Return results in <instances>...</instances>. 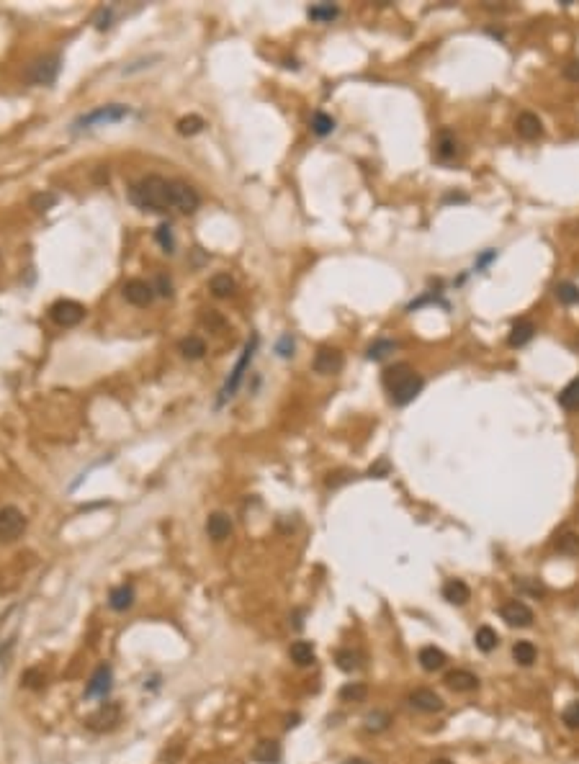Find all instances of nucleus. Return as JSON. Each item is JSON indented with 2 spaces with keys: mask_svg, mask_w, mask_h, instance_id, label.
<instances>
[{
  "mask_svg": "<svg viewBox=\"0 0 579 764\" xmlns=\"http://www.w3.org/2000/svg\"><path fill=\"white\" fill-rule=\"evenodd\" d=\"M129 201L139 209L163 214V211L172 209V181H165L160 175H147L142 181L132 183Z\"/></svg>",
  "mask_w": 579,
  "mask_h": 764,
  "instance_id": "obj_1",
  "label": "nucleus"
},
{
  "mask_svg": "<svg viewBox=\"0 0 579 764\" xmlns=\"http://www.w3.org/2000/svg\"><path fill=\"white\" fill-rule=\"evenodd\" d=\"M422 376L412 368L409 363H394L384 371V389L389 394L391 404L404 407L409 401H415V397L422 392Z\"/></svg>",
  "mask_w": 579,
  "mask_h": 764,
  "instance_id": "obj_2",
  "label": "nucleus"
},
{
  "mask_svg": "<svg viewBox=\"0 0 579 764\" xmlns=\"http://www.w3.org/2000/svg\"><path fill=\"white\" fill-rule=\"evenodd\" d=\"M129 113H132L129 106H121V103L100 106V109L91 111V113H82V116L73 124V129L75 131H80V129H96V127H106V124H116L121 118H127Z\"/></svg>",
  "mask_w": 579,
  "mask_h": 764,
  "instance_id": "obj_3",
  "label": "nucleus"
},
{
  "mask_svg": "<svg viewBox=\"0 0 579 764\" xmlns=\"http://www.w3.org/2000/svg\"><path fill=\"white\" fill-rule=\"evenodd\" d=\"M28 528V518L21 512L19 507H8L0 509V543H16Z\"/></svg>",
  "mask_w": 579,
  "mask_h": 764,
  "instance_id": "obj_4",
  "label": "nucleus"
},
{
  "mask_svg": "<svg viewBox=\"0 0 579 764\" xmlns=\"http://www.w3.org/2000/svg\"><path fill=\"white\" fill-rule=\"evenodd\" d=\"M60 70H62L60 55H44V57H37L34 62L28 64L26 78H28V82H34V85H52V82L60 78Z\"/></svg>",
  "mask_w": 579,
  "mask_h": 764,
  "instance_id": "obj_5",
  "label": "nucleus"
},
{
  "mask_svg": "<svg viewBox=\"0 0 579 764\" xmlns=\"http://www.w3.org/2000/svg\"><path fill=\"white\" fill-rule=\"evenodd\" d=\"M255 347H258V335H253L250 340H247V345H244V350H242V358L237 361L235 371L229 373V379H226L224 389H222L219 404H224L226 399H232V397H235V392L240 389V383H242V379H244V371L250 368V361H253V355H255Z\"/></svg>",
  "mask_w": 579,
  "mask_h": 764,
  "instance_id": "obj_6",
  "label": "nucleus"
},
{
  "mask_svg": "<svg viewBox=\"0 0 579 764\" xmlns=\"http://www.w3.org/2000/svg\"><path fill=\"white\" fill-rule=\"evenodd\" d=\"M49 317L55 319L60 327H75L85 317V307L73 299H60L49 307Z\"/></svg>",
  "mask_w": 579,
  "mask_h": 764,
  "instance_id": "obj_7",
  "label": "nucleus"
},
{
  "mask_svg": "<svg viewBox=\"0 0 579 764\" xmlns=\"http://www.w3.org/2000/svg\"><path fill=\"white\" fill-rule=\"evenodd\" d=\"M345 365V358L337 347L322 345L314 353V361H312V368L319 373V376H332V373H340Z\"/></svg>",
  "mask_w": 579,
  "mask_h": 764,
  "instance_id": "obj_8",
  "label": "nucleus"
},
{
  "mask_svg": "<svg viewBox=\"0 0 579 764\" xmlns=\"http://www.w3.org/2000/svg\"><path fill=\"white\" fill-rule=\"evenodd\" d=\"M201 206V196L196 188H190L188 183L172 181V209L181 214H193Z\"/></svg>",
  "mask_w": 579,
  "mask_h": 764,
  "instance_id": "obj_9",
  "label": "nucleus"
},
{
  "mask_svg": "<svg viewBox=\"0 0 579 764\" xmlns=\"http://www.w3.org/2000/svg\"><path fill=\"white\" fill-rule=\"evenodd\" d=\"M499 615L505 620L510 628H528L533 626V610L528 608L525 602L520 600H510L499 608Z\"/></svg>",
  "mask_w": 579,
  "mask_h": 764,
  "instance_id": "obj_10",
  "label": "nucleus"
},
{
  "mask_svg": "<svg viewBox=\"0 0 579 764\" xmlns=\"http://www.w3.org/2000/svg\"><path fill=\"white\" fill-rule=\"evenodd\" d=\"M409 705L420 713H440L443 710V698L438 695L435 690H427V687H417V690L409 692Z\"/></svg>",
  "mask_w": 579,
  "mask_h": 764,
  "instance_id": "obj_11",
  "label": "nucleus"
},
{
  "mask_svg": "<svg viewBox=\"0 0 579 764\" xmlns=\"http://www.w3.org/2000/svg\"><path fill=\"white\" fill-rule=\"evenodd\" d=\"M124 299L134 307H147L154 299V286L142 281V278H132V281L124 283Z\"/></svg>",
  "mask_w": 579,
  "mask_h": 764,
  "instance_id": "obj_12",
  "label": "nucleus"
},
{
  "mask_svg": "<svg viewBox=\"0 0 579 764\" xmlns=\"http://www.w3.org/2000/svg\"><path fill=\"white\" fill-rule=\"evenodd\" d=\"M118 720H121V708H118L116 702H103L88 718V728H93V731H109V728L116 726Z\"/></svg>",
  "mask_w": 579,
  "mask_h": 764,
  "instance_id": "obj_13",
  "label": "nucleus"
},
{
  "mask_svg": "<svg viewBox=\"0 0 579 764\" xmlns=\"http://www.w3.org/2000/svg\"><path fill=\"white\" fill-rule=\"evenodd\" d=\"M114 687V672H111L109 664H100L96 672H93L91 682L85 687V698H106Z\"/></svg>",
  "mask_w": 579,
  "mask_h": 764,
  "instance_id": "obj_14",
  "label": "nucleus"
},
{
  "mask_svg": "<svg viewBox=\"0 0 579 764\" xmlns=\"http://www.w3.org/2000/svg\"><path fill=\"white\" fill-rule=\"evenodd\" d=\"M206 536L214 540V543H222L226 538L232 536V518L226 512H211L206 520Z\"/></svg>",
  "mask_w": 579,
  "mask_h": 764,
  "instance_id": "obj_15",
  "label": "nucleus"
},
{
  "mask_svg": "<svg viewBox=\"0 0 579 764\" xmlns=\"http://www.w3.org/2000/svg\"><path fill=\"white\" fill-rule=\"evenodd\" d=\"M443 682L456 692H474L479 687V677L471 674L469 669H453V672L445 674Z\"/></svg>",
  "mask_w": 579,
  "mask_h": 764,
  "instance_id": "obj_16",
  "label": "nucleus"
},
{
  "mask_svg": "<svg viewBox=\"0 0 579 764\" xmlns=\"http://www.w3.org/2000/svg\"><path fill=\"white\" fill-rule=\"evenodd\" d=\"M515 129H517V134H520L525 142H533V139H538L543 134L541 118L535 116V113H531V111H525V113H520V116H517Z\"/></svg>",
  "mask_w": 579,
  "mask_h": 764,
  "instance_id": "obj_17",
  "label": "nucleus"
},
{
  "mask_svg": "<svg viewBox=\"0 0 579 764\" xmlns=\"http://www.w3.org/2000/svg\"><path fill=\"white\" fill-rule=\"evenodd\" d=\"M134 600H136V594H134V587H132V584H118V587H114V590L109 592V608L116 610V612H127V610L134 605Z\"/></svg>",
  "mask_w": 579,
  "mask_h": 764,
  "instance_id": "obj_18",
  "label": "nucleus"
},
{
  "mask_svg": "<svg viewBox=\"0 0 579 764\" xmlns=\"http://www.w3.org/2000/svg\"><path fill=\"white\" fill-rule=\"evenodd\" d=\"M253 759L260 764H278L280 762V744L273 738H262L253 749Z\"/></svg>",
  "mask_w": 579,
  "mask_h": 764,
  "instance_id": "obj_19",
  "label": "nucleus"
},
{
  "mask_svg": "<svg viewBox=\"0 0 579 764\" xmlns=\"http://www.w3.org/2000/svg\"><path fill=\"white\" fill-rule=\"evenodd\" d=\"M443 600H448L451 605H466L471 600V590L463 579H448L443 584Z\"/></svg>",
  "mask_w": 579,
  "mask_h": 764,
  "instance_id": "obj_20",
  "label": "nucleus"
},
{
  "mask_svg": "<svg viewBox=\"0 0 579 764\" xmlns=\"http://www.w3.org/2000/svg\"><path fill=\"white\" fill-rule=\"evenodd\" d=\"M289 656L296 666H312L314 662H317L314 644H309V641H294L291 648H289Z\"/></svg>",
  "mask_w": 579,
  "mask_h": 764,
  "instance_id": "obj_21",
  "label": "nucleus"
},
{
  "mask_svg": "<svg viewBox=\"0 0 579 764\" xmlns=\"http://www.w3.org/2000/svg\"><path fill=\"white\" fill-rule=\"evenodd\" d=\"M417 662H420V666H422L425 672H438V669H443V666H445L448 656H445L440 648L422 646V648H420V654H417Z\"/></svg>",
  "mask_w": 579,
  "mask_h": 764,
  "instance_id": "obj_22",
  "label": "nucleus"
},
{
  "mask_svg": "<svg viewBox=\"0 0 579 764\" xmlns=\"http://www.w3.org/2000/svg\"><path fill=\"white\" fill-rule=\"evenodd\" d=\"M533 337H535V325L533 322H528V319H523V322L513 325L510 335H507V343H510V347H523V345H528Z\"/></svg>",
  "mask_w": 579,
  "mask_h": 764,
  "instance_id": "obj_23",
  "label": "nucleus"
},
{
  "mask_svg": "<svg viewBox=\"0 0 579 764\" xmlns=\"http://www.w3.org/2000/svg\"><path fill=\"white\" fill-rule=\"evenodd\" d=\"M456 152H458V142H456V137H453L448 129H443V131L438 134V142H435V157H438L440 163H448V160L456 157Z\"/></svg>",
  "mask_w": 579,
  "mask_h": 764,
  "instance_id": "obj_24",
  "label": "nucleus"
},
{
  "mask_svg": "<svg viewBox=\"0 0 579 764\" xmlns=\"http://www.w3.org/2000/svg\"><path fill=\"white\" fill-rule=\"evenodd\" d=\"M208 289H211V293H214L217 299H226V296H232V293H235L237 283L229 273H217L211 281H208Z\"/></svg>",
  "mask_w": 579,
  "mask_h": 764,
  "instance_id": "obj_25",
  "label": "nucleus"
},
{
  "mask_svg": "<svg viewBox=\"0 0 579 764\" xmlns=\"http://www.w3.org/2000/svg\"><path fill=\"white\" fill-rule=\"evenodd\" d=\"M335 664H337V669H343V672L350 674V672H355V669H361V654L353 651V648H337Z\"/></svg>",
  "mask_w": 579,
  "mask_h": 764,
  "instance_id": "obj_26",
  "label": "nucleus"
},
{
  "mask_svg": "<svg viewBox=\"0 0 579 764\" xmlns=\"http://www.w3.org/2000/svg\"><path fill=\"white\" fill-rule=\"evenodd\" d=\"M474 644H476V648H479V651H484V654L495 651V648H497V644H499L497 630H495V628H489V626H481L479 630H476V636H474Z\"/></svg>",
  "mask_w": 579,
  "mask_h": 764,
  "instance_id": "obj_27",
  "label": "nucleus"
},
{
  "mask_svg": "<svg viewBox=\"0 0 579 764\" xmlns=\"http://www.w3.org/2000/svg\"><path fill=\"white\" fill-rule=\"evenodd\" d=\"M363 726H366L368 734H381V731H386L391 726V716L386 710H373V713H368L363 718Z\"/></svg>",
  "mask_w": 579,
  "mask_h": 764,
  "instance_id": "obj_28",
  "label": "nucleus"
},
{
  "mask_svg": "<svg viewBox=\"0 0 579 764\" xmlns=\"http://www.w3.org/2000/svg\"><path fill=\"white\" fill-rule=\"evenodd\" d=\"M559 404L569 412L579 410V376L577 379H571V381L564 386V392L559 394Z\"/></svg>",
  "mask_w": 579,
  "mask_h": 764,
  "instance_id": "obj_29",
  "label": "nucleus"
},
{
  "mask_svg": "<svg viewBox=\"0 0 579 764\" xmlns=\"http://www.w3.org/2000/svg\"><path fill=\"white\" fill-rule=\"evenodd\" d=\"M368 698V684L366 682H348L340 687V700L343 702H363Z\"/></svg>",
  "mask_w": 579,
  "mask_h": 764,
  "instance_id": "obj_30",
  "label": "nucleus"
},
{
  "mask_svg": "<svg viewBox=\"0 0 579 764\" xmlns=\"http://www.w3.org/2000/svg\"><path fill=\"white\" fill-rule=\"evenodd\" d=\"M178 347H181V353L186 355V358H190V361H199V358H204V353H206V343L196 335L183 337Z\"/></svg>",
  "mask_w": 579,
  "mask_h": 764,
  "instance_id": "obj_31",
  "label": "nucleus"
},
{
  "mask_svg": "<svg viewBox=\"0 0 579 764\" xmlns=\"http://www.w3.org/2000/svg\"><path fill=\"white\" fill-rule=\"evenodd\" d=\"M535 656H538V651H535V646L531 641H517L515 646H513V659H515V664H520V666H531L535 662Z\"/></svg>",
  "mask_w": 579,
  "mask_h": 764,
  "instance_id": "obj_32",
  "label": "nucleus"
},
{
  "mask_svg": "<svg viewBox=\"0 0 579 764\" xmlns=\"http://www.w3.org/2000/svg\"><path fill=\"white\" fill-rule=\"evenodd\" d=\"M337 16H340V8L332 6V3H317V6L309 8V19L319 21V24H330V21L337 19Z\"/></svg>",
  "mask_w": 579,
  "mask_h": 764,
  "instance_id": "obj_33",
  "label": "nucleus"
},
{
  "mask_svg": "<svg viewBox=\"0 0 579 764\" xmlns=\"http://www.w3.org/2000/svg\"><path fill=\"white\" fill-rule=\"evenodd\" d=\"M312 131H314L317 137L332 134V131H335V118L330 116V113H325V111H317V113L312 116Z\"/></svg>",
  "mask_w": 579,
  "mask_h": 764,
  "instance_id": "obj_34",
  "label": "nucleus"
},
{
  "mask_svg": "<svg viewBox=\"0 0 579 764\" xmlns=\"http://www.w3.org/2000/svg\"><path fill=\"white\" fill-rule=\"evenodd\" d=\"M204 127H206V121H204L201 116H196V113H190V116H183L181 121H178V134H183V137H193V134H199Z\"/></svg>",
  "mask_w": 579,
  "mask_h": 764,
  "instance_id": "obj_35",
  "label": "nucleus"
},
{
  "mask_svg": "<svg viewBox=\"0 0 579 764\" xmlns=\"http://www.w3.org/2000/svg\"><path fill=\"white\" fill-rule=\"evenodd\" d=\"M556 551L564 556H579V536L577 533H564L556 540Z\"/></svg>",
  "mask_w": 579,
  "mask_h": 764,
  "instance_id": "obj_36",
  "label": "nucleus"
},
{
  "mask_svg": "<svg viewBox=\"0 0 579 764\" xmlns=\"http://www.w3.org/2000/svg\"><path fill=\"white\" fill-rule=\"evenodd\" d=\"M556 299L561 301V304H567V307H571V304H579V286H574V283H559L556 286Z\"/></svg>",
  "mask_w": 579,
  "mask_h": 764,
  "instance_id": "obj_37",
  "label": "nucleus"
},
{
  "mask_svg": "<svg viewBox=\"0 0 579 764\" xmlns=\"http://www.w3.org/2000/svg\"><path fill=\"white\" fill-rule=\"evenodd\" d=\"M397 350V343L394 340H379V343H373L371 347H368V361H384L389 353H394Z\"/></svg>",
  "mask_w": 579,
  "mask_h": 764,
  "instance_id": "obj_38",
  "label": "nucleus"
},
{
  "mask_svg": "<svg viewBox=\"0 0 579 764\" xmlns=\"http://www.w3.org/2000/svg\"><path fill=\"white\" fill-rule=\"evenodd\" d=\"M21 684H24L26 690H42L46 684V674L42 672V669H37V666H34V669H26L24 677H21Z\"/></svg>",
  "mask_w": 579,
  "mask_h": 764,
  "instance_id": "obj_39",
  "label": "nucleus"
},
{
  "mask_svg": "<svg viewBox=\"0 0 579 764\" xmlns=\"http://www.w3.org/2000/svg\"><path fill=\"white\" fill-rule=\"evenodd\" d=\"M154 239L160 242V247H163L165 253H172V250H175V239H172L170 224H160V227H157V232H154Z\"/></svg>",
  "mask_w": 579,
  "mask_h": 764,
  "instance_id": "obj_40",
  "label": "nucleus"
},
{
  "mask_svg": "<svg viewBox=\"0 0 579 764\" xmlns=\"http://www.w3.org/2000/svg\"><path fill=\"white\" fill-rule=\"evenodd\" d=\"M294 347H296V343H294V337L286 332V335L278 340V345H276V353H278L280 358H291V355H294Z\"/></svg>",
  "mask_w": 579,
  "mask_h": 764,
  "instance_id": "obj_41",
  "label": "nucleus"
},
{
  "mask_svg": "<svg viewBox=\"0 0 579 764\" xmlns=\"http://www.w3.org/2000/svg\"><path fill=\"white\" fill-rule=\"evenodd\" d=\"M561 718H564V723H567V726L577 731V728H579V700L571 702L569 708L564 710V716H561Z\"/></svg>",
  "mask_w": 579,
  "mask_h": 764,
  "instance_id": "obj_42",
  "label": "nucleus"
},
{
  "mask_svg": "<svg viewBox=\"0 0 579 764\" xmlns=\"http://www.w3.org/2000/svg\"><path fill=\"white\" fill-rule=\"evenodd\" d=\"M55 196H44V193H39V196H34L31 199V203H34V209L37 211H46L49 206H55Z\"/></svg>",
  "mask_w": 579,
  "mask_h": 764,
  "instance_id": "obj_43",
  "label": "nucleus"
},
{
  "mask_svg": "<svg viewBox=\"0 0 579 764\" xmlns=\"http://www.w3.org/2000/svg\"><path fill=\"white\" fill-rule=\"evenodd\" d=\"M564 78L579 82V60H571V62L564 64Z\"/></svg>",
  "mask_w": 579,
  "mask_h": 764,
  "instance_id": "obj_44",
  "label": "nucleus"
},
{
  "mask_svg": "<svg viewBox=\"0 0 579 764\" xmlns=\"http://www.w3.org/2000/svg\"><path fill=\"white\" fill-rule=\"evenodd\" d=\"M495 257H497V250H487V253H481L479 260H476V271H484V268H487Z\"/></svg>",
  "mask_w": 579,
  "mask_h": 764,
  "instance_id": "obj_45",
  "label": "nucleus"
},
{
  "mask_svg": "<svg viewBox=\"0 0 579 764\" xmlns=\"http://www.w3.org/2000/svg\"><path fill=\"white\" fill-rule=\"evenodd\" d=\"M157 293H160V296H170L172 293V286L165 275H157Z\"/></svg>",
  "mask_w": 579,
  "mask_h": 764,
  "instance_id": "obj_46",
  "label": "nucleus"
},
{
  "mask_svg": "<svg viewBox=\"0 0 579 764\" xmlns=\"http://www.w3.org/2000/svg\"><path fill=\"white\" fill-rule=\"evenodd\" d=\"M384 473H389V464L386 461H381L376 469H371V476H376V479H384Z\"/></svg>",
  "mask_w": 579,
  "mask_h": 764,
  "instance_id": "obj_47",
  "label": "nucleus"
},
{
  "mask_svg": "<svg viewBox=\"0 0 579 764\" xmlns=\"http://www.w3.org/2000/svg\"><path fill=\"white\" fill-rule=\"evenodd\" d=\"M299 720H301V716H299V713H294V716H289V718H286V728H294V726H299Z\"/></svg>",
  "mask_w": 579,
  "mask_h": 764,
  "instance_id": "obj_48",
  "label": "nucleus"
},
{
  "mask_svg": "<svg viewBox=\"0 0 579 764\" xmlns=\"http://www.w3.org/2000/svg\"><path fill=\"white\" fill-rule=\"evenodd\" d=\"M343 764H371V762H366V759H358V756H355V759H348V762H343Z\"/></svg>",
  "mask_w": 579,
  "mask_h": 764,
  "instance_id": "obj_49",
  "label": "nucleus"
},
{
  "mask_svg": "<svg viewBox=\"0 0 579 764\" xmlns=\"http://www.w3.org/2000/svg\"><path fill=\"white\" fill-rule=\"evenodd\" d=\"M430 764H453V762H451V759H433Z\"/></svg>",
  "mask_w": 579,
  "mask_h": 764,
  "instance_id": "obj_50",
  "label": "nucleus"
}]
</instances>
